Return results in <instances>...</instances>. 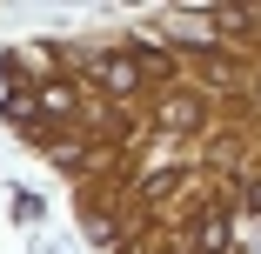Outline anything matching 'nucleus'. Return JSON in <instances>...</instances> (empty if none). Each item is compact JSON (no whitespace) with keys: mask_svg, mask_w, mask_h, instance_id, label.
Here are the masks:
<instances>
[{"mask_svg":"<svg viewBox=\"0 0 261 254\" xmlns=\"http://www.w3.org/2000/svg\"><path fill=\"white\" fill-rule=\"evenodd\" d=\"M241 208H254V214H261V181H248V187H241Z\"/></svg>","mask_w":261,"mask_h":254,"instance_id":"nucleus-5","label":"nucleus"},{"mask_svg":"<svg viewBox=\"0 0 261 254\" xmlns=\"http://www.w3.org/2000/svg\"><path fill=\"white\" fill-rule=\"evenodd\" d=\"M254 100H261V74H254Z\"/></svg>","mask_w":261,"mask_h":254,"instance_id":"nucleus-6","label":"nucleus"},{"mask_svg":"<svg viewBox=\"0 0 261 254\" xmlns=\"http://www.w3.org/2000/svg\"><path fill=\"white\" fill-rule=\"evenodd\" d=\"M141 61H134V47L121 54V47H100V54H87V87H94V100H127V94H141Z\"/></svg>","mask_w":261,"mask_h":254,"instance_id":"nucleus-1","label":"nucleus"},{"mask_svg":"<svg viewBox=\"0 0 261 254\" xmlns=\"http://www.w3.org/2000/svg\"><path fill=\"white\" fill-rule=\"evenodd\" d=\"M154 40H181V47H201V54H207V47H215V27H207V14H174V20H161V27H154Z\"/></svg>","mask_w":261,"mask_h":254,"instance_id":"nucleus-4","label":"nucleus"},{"mask_svg":"<svg viewBox=\"0 0 261 254\" xmlns=\"http://www.w3.org/2000/svg\"><path fill=\"white\" fill-rule=\"evenodd\" d=\"M147 127H161V134H188V127H201V100L194 94H161L147 107Z\"/></svg>","mask_w":261,"mask_h":254,"instance_id":"nucleus-3","label":"nucleus"},{"mask_svg":"<svg viewBox=\"0 0 261 254\" xmlns=\"http://www.w3.org/2000/svg\"><path fill=\"white\" fill-rule=\"evenodd\" d=\"M34 114H54V121H81L87 100L74 80H34Z\"/></svg>","mask_w":261,"mask_h":254,"instance_id":"nucleus-2","label":"nucleus"}]
</instances>
